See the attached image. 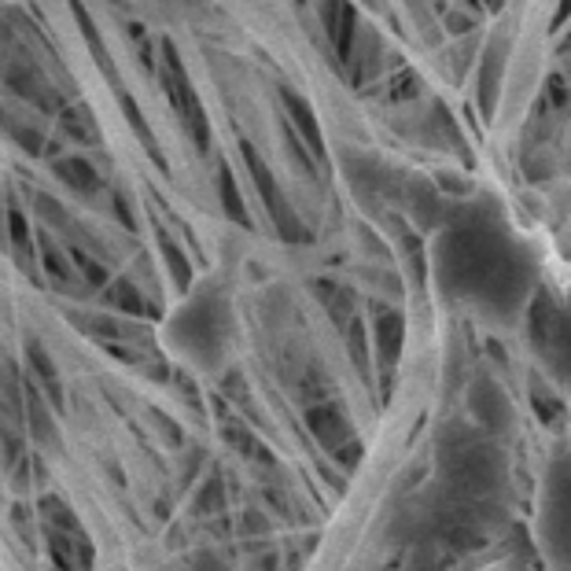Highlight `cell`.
I'll list each match as a JSON object with an SVG mask.
<instances>
[{"mask_svg":"<svg viewBox=\"0 0 571 571\" xmlns=\"http://www.w3.org/2000/svg\"><path fill=\"white\" fill-rule=\"evenodd\" d=\"M435 244V274L442 292L512 314L535 284V258L506 226L498 199L450 207Z\"/></svg>","mask_w":571,"mask_h":571,"instance_id":"obj_1","label":"cell"},{"mask_svg":"<svg viewBox=\"0 0 571 571\" xmlns=\"http://www.w3.org/2000/svg\"><path fill=\"white\" fill-rule=\"evenodd\" d=\"M52 71L63 74V66L41 31L19 8H0V89L48 119L66 104Z\"/></svg>","mask_w":571,"mask_h":571,"instance_id":"obj_2","label":"cell"},{"mask_svg":"<svg viewBox=\"0 0 571 571\" xmlns=\"http://www.w3.org/2000/svg\"><path fill=\"white\" fill-rule=\"evenodd\" d=\"M151 71L159 74V85H162V93H167V100H170L173 114H178L185 137L196 144V151H210V119H207V111H203L196 89H192L178 45L167 41V37L159 41V56H155Z\"/></svg>","mask_w":571,"mask_h":571,"instance_id":"obj_3","label":"cell"},{"mask_svg":"<svg viewBox=\"0 0 571 571\" xmlns=\"http://www.w3.org/2000/svg\"><path fill=\"white\" fill-rule=\"evenodd\" d=\"M229 336V306L218 292H203L173 317V340L199 357H215Z\"/></svg>","mask_w":571,"mask_h":571,"instance_id":"obj_4","label":"cell"},{"mask_svg":"<svg viewBox=\"0 0 571 571\" xmlns=\"http://www.w3.org/2000/svg\"><path fill=\"white\" fill-rule=\"evenodd\" d=\"M240 155H244L251 181H255L258 196H263V203H266V215H269V221H274L277 236L284 240V244H309V240H314V236H309L306 221L299 218V210L292 207V199H288V196H284V189L277 185V173L266 167L263 155L251 148L247 141L240 144Z\"/></svg>","mask_w":571,"mask_h":571,"instance_id":"obj_5","label":"cell"},{"mask_svg":"<svg viewBox=\"0 0 571 571\" xmlns=\"http://www.w3.org/2000/svg\"><path fill=\"white\" fill-rule=\"evenodd\" d=\"M527 325H531V340L542 351V357H557L560 362V373L568 365V309L560 303L557 292L549 288H538L535 299L527 306Z\"/></svg>","mask_w":571,"mask_h":571,"instance_id":"obj_6","label":"cell"},{"mask_svg":"<svg viewBox=\"0 0 571 571\" xmlns=\"http://www.w3.org/2000/svg\"><path fill=\"white\" fill-rule=\"evenodd\" d=\"M343 173H347V181H351V189L365 203H399L402 199L405 173L384 167V162L373 159V155L347 151L343 155Z\"/></svg>","mask_w":571,"mask_h":571,"instance_id":"obj_7","label":"cell"},{"mask_svg":"<svg viewBox=\"0 0 571 571\" xmlns=\"http://www.w3.org/2000/svg\"><path fill=\"white\" fill-rule=\"evenodd\" d=\"M309 428L321 439V447L332 450L340 461L357 458V435L351 432L340 405H309Z\"/></svg>","mask_w":571,"mask_h":571,"instance_id":"obj_8","label":"cell"},{"mask_svg":"<svg viewBox=\"0 0 571 571\" xmlns=\"http://www.w3.org/2000/svg\"><path fill=\"white\" fill-rule=\"evenodd\" d=\"M399 203L402 207H410V215L421 229H439L442 218H447V210H450V203L439 192V185H432V181H424V178H405Z\"/></svg>","mask_w":571,"mask_h":571,"instance_id":"obj_9","label":"cell"},{"mask_svg":"<svg viewBox=\"0 0 571 571\" xmlns=\"http://www.w3.org/2000/svg\"><path fill=\"white\" fill-rule=\"evenodd\" d=\"M48 167H52L56 178H60L63 185L71 189L74 196H82V199H93V196H100V192L108 189V181L100 178V170L93 167V159H89V155H82V151L52 155V159H48Z\"/></svg>","mask_w":571,"mask_h":571,"instance_id":"obj_10","label":"cell"},{"mask_svg":"<svg viewBox=\"0 0 571 571\" xmlns=\"http://www.w3.org/2000/svg\"><path fill=\"white\" fill-rule=\"evenodd\" d=\"M0 130H4V137L19 144L26 155H45V159H52V155H60V144L48 141V133L37 125V119L31 114H23L19 108H8V104H0Z\"/></svg>","mask_w":571,"mask_h":571,"instance_id":"obj_11","label":"cell"},{"mask_svg":"<svg viewBox=\"0 0 571 571\" xmlns=\"http://www.w3.org/2000/svg\"><path fill=\"white\" fill-rule=\"evenodd\" d=\"M506 63H509V37L495 34L487 45V52H483V63H479V111H483V119H495Z\"/></svg>","mask_w":571,"mask_h":571,"instance_id":"obj_12","label":"cell"},{"mask_svg":"<svg viewBox=\"0 0 571 571\" xmlns=\"http://www.w3.org/2000/svg\"><path fill=\"white\" fill-rule=\"evenodd\" d=\"M317 15H321L328 45L336 48V56H340V60H347L357 26H362V23H357L354 0H317Z\"/></svg>","mask_w":571,"mask_h":571,"instance_id":"obj_13","label":"cell"},{"mask_svg":"<svg viewBox=\"0 0 571 571\" xmlns=\"http://www.w3.org/2000/svg\"><path fill=\"white\" fill-rule=\"evenodd\" d=\"M373 340H376V354H380V365L391 373L405 343V321L394 306L373 303Z\"/></svg>","mask_w":571,"mask_h":571,"instance_id":"obj_14","label":"cell"},{"mask_svg":"<svg viewBox=\"0 0 571 571\" xmlns=\"http://www.w3.org/2000/svg\"><path fill=\"white\" fill-rule=\"evenodd\" d=\"M380 60H384V37L369 31V26H357L354 41H351V52H347V74H351L354 85H365L380 74Z\"/></svg>","mask_w":571,"mask_h":571,"instance_id":"obj_15","label":"cell"},{"mask_svg":"<svg viewBox=\"0 0 571 571\" xmlns=\"http://www.w3.org/2000/svg\"><path fill=\"white\" fill-rule=\"evenodd\" d=\"M56 122H60V133L77 148H104V133H100V119L93 114L89 104H63L56 111Z\"/></svg>","mask_w":571,"mask_h":571,"instance_id":"obj_16","label":"cell"},{"mask_svg":"<svg viewBox=\"0 0 571 571\" xmlns=\"http://www.w3.org/2000/svg\"><path fill=\"white\" fill-rule=\"evenodd\" d=\"M71 15H74L77 31H82V37H85V45H89L93 63L100 66V74H104V77H111V85H114V89H122L119 63H114L111 48H108V41H104V34H100V26H96V19L89 15V8H85L82 0H71Z\"/></svg>","mask_w":571,"mask_h":571,"instance_id":"obj_17","label":"cell"},{"mask_svg":"<svg viewBox=\"0 0 571 571\" xmlns=\"http://www.w3.org/2000/svg\"><path fill=\"white\" fill-rule=\"evenodd\" d=\"M280 104H284V122H288V130L295 133L299 141L303 144H309V151L314 155H321L325 151V137H321V125H317V114H314V108L299 96L295 89H280Z\"/></svg>","mask_w":571,"mask_h":571,"instance_id":"obj_18","label":"cell"},{"mask_svg":"<svg viewBox=\"0 0 571 571\" xmlns=\"http://www.w3.org/2000/svg\"><path fill=\"white\" fill-rule=\"evenodd\" d=\"M34 244H37V258H41V266H45V277L52 280V284H60V288H71L77 280V274L71 266L66 247L60 244V240H52V232H48V229L37 232Z\"/></svg>","mask_w":571,"mask_h":571,"instance_id":"obj_19","label":"cell"},{"mask_svg":"<svg viewBox=\"0 0 571 571\" xmlns=\"http://www.w3.org/2000/svg\"><path fill=\"white\" fill-rule=\"evenodd\" d=\"M8 244H12L15 263L23 266L31 277H37V244L31 236V221H26V215L15 207V203L8 207Z\"/></svg>","mask_w":571,"mask_h":571,"instance_id":"obj_20","label":"cell"},{"mask_svg":"<svg viewBox=\"0 0 571 571\" xmlns=\"http://www.w3.org/2000/svg\"><path fill=\"white\" fill-rule=\"evenodd\" d=\"M391 232H394V244H399V251H405V263H410L413 280L424 284V280H428V251H424V236L402 218H391Z\"/></svg>","mask_w":571,"mask_h":571,"instance_id":"obj_21","label":"cell"},{"mask_svg":"<svg viewBox=\"0 0 571 571\" xmlns=\"http://www.w3.org/2000/svg\"><path fill=\"white\" fill-rule=\"evenodd\" d=\"M119 93V108H122V114H125V122H130V130L137 133L141 137V144H144V151H148V159L155 162L159 170H167V155L159 151V141H155V133H151V125H148V119H144V111H141V104L133 100L130 93H125V85L122 89H114Z\"/></svg>","mask_w":571,"mask_h":571,"instance_id":"obj_22","label":"cell"},{"mask_svg":"<svg viewBox=\"0 0 571 571\" xmlns=\"http://www.w3.org/2000/svg\"><path fill=\"white\" fill-rule=\"evenodd\" d=\"M472 410H476L479 421L490 424V428H506L509 424V402L506 394H501V387L490 380H479L472 387Z\"/></svg>","mask_w":571,"mask_h":571,"instance_id":"obj_23","label":"cell"},{"mask_svg":"<svg viewBox=\"0 0 571 571\" xmlns=\"http://www.w3.org/2000/svg\"><path fill=\"white\" fill-rule=\"evenodd\" d=\"M155 236H159V251H162V258H167V269H170L173 284H178V292H189V284H192V263H189L185 247L173 240L170 229H155Z\"/></svg>","mask_w":571,"mask_h":571,"instance_id":"obj_24","label":"cell"},{"mask_svg":"<svg viewBox=\"0 0 571 571\" xmlns=\"http://www.w3.org/2000/svg\"><path fill=\"white\" fill-rule=\"evenodd\" d=\"M218 199H221V210H226L229 221H236L240 229H255V221H251V215H247L244 196H240V185H236V178H232L229 167H218Z\"/></svg>","mask_w":571,"mask_h":571,"instance_id":"obj_25","label":"cell"},{"mask_svg":"<svg viewBox=\"0 0 571 571\" xmlns=\"http://www.w3.org/2000/svg\"><path fill=\"white\" fill-rule=\"evenodd\" d=\"M104 303L114 306V309H122V314H133V317H144V314H148L144 292H141L137 284H133V280H125V277L108 280V284H104Z\"/></svg>","mask_w":571,"mask_h":571,"instance_id":"obj_26","label":"cell"},{"mask_svg":"<svg viewBox=\"0 0 571 571\" xmlns=\"http://www.w3.org/2000/svg\"><path fill=\"white\" fill-rule=\"evenodd\" d=\"M314 292H317V299H321L325 309L332 314V321L340 328L354 317V292H351V288L336 284V280H317Z\"/></svg>","mask_w":571,"mask_h":571,"instance_id":"obj_27","label":"cell"},{"mask_svg":"<svg viewBox=\"0 0 571 571\" xmlns=\"http://www.w3.org/2000/svg\"><path fill=\"white\" fill-rule=\"evenodd\" d=\"M66 255H71V266H74V274H77V280H85L89 288H104L111 280V266L104 263L100 255H93L89 247H82V244H71L66 247Z\"/></svg>","mask_w":571,"mask_h":571,"instance_id":"obj_28","label":"cell"},{"mask_svg":"<svg viewBox=\"0 0 571 571\" xmlns=\"http://www.w3.org/2000/svg\"><path fill=\"white\" fill-rule=\"evenodd\" d=\"M26 362H31V369L34 376L48 387V394H52V405L60 410L63 405V387H60V373H56V362L48 357V351L37 340L26 343Z\"/></svg>","mask_w":571,"mask_h":571,"instance_id":"obj_29","label":"cell"},{"mask_svg":"<svg viewBox=\"0 0 571 571\" xmlns=\"http://www.w3.org/2000/svg\"><path fill=\"white\" fill-rule=\"evenodd\" d=\"M23 391H26V410H31V413H26V417H31V424H34V435L45 442V447H56V442H60V435H56V428H52V417H48L45 402L37 399L34 384H26Z\"/></svg>","mask_w":571,"mask_h":571,"instance_id":"obj_30","label":"cell"},{"mask_svg":"<svg viewBox=\"0 0 571 571\" xmlns=\"http://www.w3.org/2000/svg\"><path fill=\"white\" fill-rule=\"evenodd\" d=\"M347 332V347H351V362L357 365V373L369 380L373 369H369V332H365V325L357 321V317H351V321L343 325Z\"/></svg>","mask_w":571,"mask_h":571,"instance_id":"obj_31","label":"cell"},{"mask_svg":"<svg viewBox=\"0 0 571 571\" xmlns=\"http://www.w3.org/2000/svg\"><path fill=\"white\" fill-rule=\"evenodd\" d=\"M37 215H41L45 226H52V229L71 226V218H66V210L60 207V199H52V196H37Z\"/></svg>","mask_w":571,"mask_h":571,"instance_id":"obj_32","label":"cell"},{"mask_svg":"<svg viewBox=\"0 0 571 571\" xmlns=\"http://www.w3.org/2000/svg\"><path fill=\"white\" fill-rule=\"evenodd\" d=\"M531 394H535V405H538V410H542L538 417L546 421V424H549V421H557V413H560V402L554 399V394H549V402H546V394H542V380H535V387H531Z\"/></svg>","mask_w":571,"mask_h":571,"instance_id":"obj_33","label":"cell"},{"mask_svg":"<svg viewBox=\"0 0 571 571\" xmlns=\"http://www.w3.org/2000/svg\"><path fill=\"white\" fill-rule=\"evenodd\" d=\"M111 210H114V218H119L125 229H137V218L130 215V203H125L122 192H111Z\"/></svg>","mask_w":571,"mask_h":571,"instance_id":"obj_34","label":"cell"},{"mask_svg":"<svg viewBox=\"0 0 571 571\" xmlns=\"http://www.w3.org/2000/svg\"><path fill=\"white\" fill-rule=\"evenodd\" d=\"M549 96H554V100H557V108H564V104H568L564 77H560V74H554V77H549V82H546V100H549Z\"/></svg>","mask_w":571,"mask_h":571,"instance_id":"obj_35","label":"cell"},{"mask_svg":"<svg viewBox=\"0 0 571 571\" xmlns=\"http://www.w3.org/2000/svg\"><path fill=\"white\" fill-rule=\"evenodd\" d=\"M447 26H450V34H469L472 26H476V19H469V15H450Z\"/></svg>","mask_w":571,"mask_h":571,"instance_id":"obj_36","label":"cell"},{"mask_svg":"<svg viewBox=\"0 0 571 571\" xmlns=\"http://www.w3.org/2000/svg\"><path fill=\"white\" fill-rule=\"evenodd\" d=\"M218 498H221V487H218V479H215V483H210V487H207V495H203V506H199V509H203V512L218 509V506H221Z\"/></svg>","mask_w":571,"mask_h":571,"instance_id":"obj_37","label":"cell"},{"mask_svg":"<svg viewBox=\"0 0 571 571\" xmlns=\"http://www.w3.org/2000/svg\"><path fill=\"white\" fill-rule=\"evenodd\" d=\"M114 4H119V8H125V0H114Z\"/></svg>","mask_w":571,"mask_h":571,"instance_id":"obj_38","label":"cell"},{"mask_svg":"<svg viewBox=\"0 0 571 571\" xmlns=\"http://www.w3.org/2000/svg\"><path fill=\"white\" fill-rule=\"evenodd\" d=\"M365 4H376V0H365Z\"/></svg>","mask_w":571,"mask_h":571,"instance_id":"obj_39","label":"cell"}]
</instances>
